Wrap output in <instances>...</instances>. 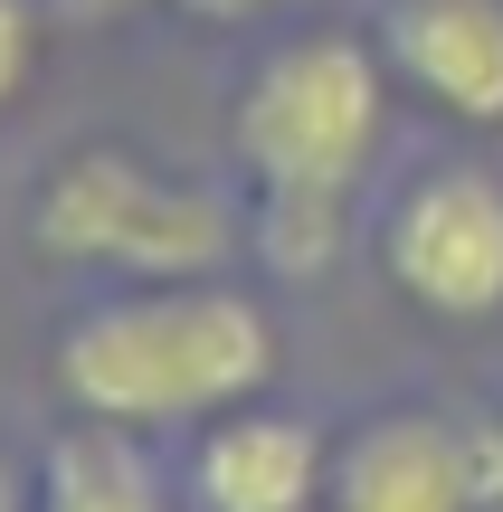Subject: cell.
<instances>
[{
    "instance_id": "7a4b0ae2",
    "label": "cell",
    "mask_w": 503,
    "mask_h": 512,
    "mask_svg": "<svg viewBox=\"0 0 503 512\" xmlns=\"http://www.w3.org/2000/svg\"><path fill=\"white\" fill-rule=\"evenodd\" d=\"M399 76L361 29H295L238 76L228 95V152H238L257 209H323L342 219L390 143Z\"/></svg>"
},
{
    "instance_id": "7c38bea8",
    "label": "cell",
    "mask_w": 503,
    "mask_h": 512,
    "mask_svg": "<svg viewBox=\"0 0 503 512\" xmlns=\"http://www.w3.org/2000/svg\"><path fill=\"white\" fill-rule=\"evenodd\" d=\"M76 10H143V0H76Z\"/></svg>"
},
{
    "instance_id": "30bf717a",
    "label": "cell",
    "mask_w": 503,
    "mask_h": 512,
    "mask_svg": "<svg viewBox=\"0 0 503 512\" xmlns=\"http://www.w3.org/2000/svg\"><path fill=\"white\" fill-rule=\"evenodd\" d=\"M200 19H276V10H295V0H190Z\"/></svg>"
},
{
    "instance_id": "6da1fadb",
    "label": "cell",
    "mask_w": 503,
    "mask_h": 512,
    "mask_svg": "<svg viewBox=\"0 0 503 512\" xmlns=\"http://www.w3.org/2000/svg\"><path fill=\"white\" fill-rule=\"evenodd\" d=\"M285 370V323L238 275H171V285H95L57 323L48 380L67 418L95 427H209L228 408H257Z\"/></svg>"
},
{
    "instance_id": "8fae6325",
    "label": "cell",
    "mask_w": 503,
    "mask_h": 512,
    "mask_svg": "<svg viewBox=\"0 0 503 512\" xmlns=\"http://www.w3.org/2000/svg\"><path fill=\"white\" fill-rule=\"evenodd\" d=\"M0 512H29V465L0 446Z\"/></svg>"
},
{
    "instance_id": "9c48e42d",
    "label": "cell",
    "mask_w": 503,
    "mask_h": 512,
    "mask_svg": "<svg viewBox=\"0 0 503 512\" xmlns=\"http://www.w3.org/2000/svg\"><path fill=\"white\" fill-rule=\"evenodd\" d=\"M38 86V0H0V114Z\"/></svg>"
},
{
    "instance_id": "8992f818",
    "label": "cell",
    "mask_w": 503,
    "mask_h": 512,
    "mask_svg": "<svg viewBox=\"0 0 503 512\" xmlns=\"http://www.w3.org/2000/svg\"><path fill=\"white\" fill-rule=\"evenodd\" d=\"M333 437L304 408H228L190 437V512H323Z\"/></svg>"
},
{
    "instance_id": "52a82bcc",
    "label": "cell",
    "mask_w": 503,
    "mask_h": 512,
    "mask_svg": "<svg viewBox=\"0 0 503 512\" xmlns=\"http://www.w3.org/2000/svg\"><path fill=\"white\" fill-rule=\"evenodd\" d=\"M380 57L447 124L503 133V0H390Z\"/></svg>"
},
{
    "instance_id": "5b68a950",
    "label": "cell",
    "mask_w": 503,
    "mask_h": 512,
    "mask_svg": "<svg viewBox=\"0 0 503 512\" xmlns=\"http://www.w3.org/2000/svg\"><path fill=\"white\" fill-rule=\"evenodd\" d=\"M380 275L437 323L503 313V171L494 162H428L380 209Z\"/></svg>"
},
{
    "instance_id": "ba28073f",
    "label": "cell",
    "mask_w": 503,
    "mask_h": 512,
    "mask_svg": "<svg viewBox=\"0 0 503 512\" xmlns=\"http://www.w3.org/2000/svg\"><path fill=\"white\" fill-rule=\"evenodd\" d=\"M29 512H171V484L133 427L67 418L29 465Z\"/></svg>"
},
{
    "instance_id": "277c9868",
    "label": "cell",
    "mask_w": 503,
    "mask_h": 512,
    "mask_svg": "<svg viewBox=\"0 0 503 512\" xmlns=\"http://www.w3.org/2000/svg\"><path fill=\"white\" fill-rule=\"evenodd\" d=\"M323 512H503V418L390 399L333 437Z\"/></svg>"
},
{
    "instance_id": "3957f363",
    "label": "cell",
    "mask_w": 503,
    "mask_h": 512,
    "mask_svg": "<svg viewBox=\"0 0 503 512\" xmlns=\"http://www.w3.org/2000/svg\"><path fill=\"white\" fill-rule=\"evenodd\" d=\"M29 247L57 275L95 285H171V275H228L247 247L238 209L190 171H162L133 143H76L29 190Z\"/></svg>"
}]
</instances>
